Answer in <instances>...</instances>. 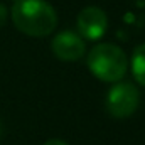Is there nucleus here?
<instances>
[{"instance_id": "nucleus-1", "label": "nucleus", "mask_w": 145, "mask_h": 145, "mask_svg": "<svg viewBox=\"0 0 145 145\" xmlns=\"http://www.w3.org/2000/svg\"><path fill=\"white\" fill-rule=\"evenodd\" d=\"M12 20L25 36L46 37L54 32L57 14L46 0H17L12 7Z\"/></svg>"}, {"instance_id": "nucleus-9", "label": "nucleus", "mask_w": 145, "mask_h": 145, "mask_svg": "<svg viewBox=\"0 0 145 145\" xmlns=\"http://www.w3.org/2000/svg\"><path fill=\"white\" fill-rule=\"evenodd\" d=\"M2 133H3V127H2V121H0V137H2Z\"/></svg>"}, {"instance_id": "nucleus-6", "label": "nucleus", "mask_w": 145, "mask_h": 145, "mask_svg": "<svg viewBox=\"0 0 145 145\" xmlns=\"http://www.w3.org/2000/svg\"><path fill=\"white\" fill-rule=\"evenodd\" d=\"M132 71L135 79L145 86V44H140L135 47L133 56H132Z\"/></svg>"}, {"instance_id": "nucleus-8", "label": "nucleus", "mask_w": 145, "mask_h": 145, "mask_svg": "<svg viewBox=\"0 0 145 145\" xmlns=\"http://www.w3.org/2000/svg\"><path fill=\"white\" fill-rule=\"evenodd\" d=\"M44 145H69V144H66L64 140H59V138H52V140H47Z\"/></svg>"}, {"instance_id": "nucleus-4", "label": "nucleus", "mask_w": 145, "mask_h": 145, "mask_svg": "<svg viewBox=\"0 0 145 145\" xmlns=\"http://www.w3.org/2000/svg\"><path fill=\"white\" fill-rule=\"evenodd\" d=\"M78 31L79 36L88 40H98L105 36L108 29V17L100 7H84L78 14Z\"/></svg>"}, {"instance_id": "nucleus-7", "label": "nucleus", "mask_w": 145, "mask_h": 145, "mask_svg": "<svg viewBox=\"0 0 145 145\" xmlns=\"http://www.w3.org/2000/svg\"><path fill=\"white\" fill-rule=\"evenodd\" d=\"M7 15H8L7 7H5L3 3H0V29L5 25V22H7Z\"/></svg>"}, {"instance_id": "nucleus-5", "label": "nucleus", "mask_w": 145, "mask_h": 145, "mask_svg": "<svg viewBox=\"0 0 145 145\" xmlns=\"http://www.w3.org/2000/svg\"><path fill=\"white\" fill-rule=\"evenodd\" d=\"M51 49L54 56L61 61H78L86 52L84 39L72 32V31H63L52 39Z\"/></svg>"}, {"instance_id": "nucleus-2", "label": "nucleus", "mask_w": 145, "mask_h": 145, "mask_svg": "<svg viewBox=\"0 0 145 145\" xmlns=\"http://www.w3.org/2000/svg\"><path fill=\"white\" fill-rule=\"evenodd\" d=\"M88 68L96 78L106 81V83H116L123 79L128 68L127 54L115 44H98L95 46L88 54Z\"/></svg>"}, {"instance_id": "nucleus-3", "label": "nucleus", "mask_w": 145, "mask_h": 145, "mask_svg": "<svg viewBox=\"0 0 145 145\" xmlns=\"http://www.w3.org/2000/svg\"><path fill=\"white\" fill-rule=\"evenodd\" d=\"M138 89L135 84L132 83H118L111 88L106 95V110L111 116L115 118H127L130 115L135 113V110L138 106Z\"/></svg>"}]
</instances>
